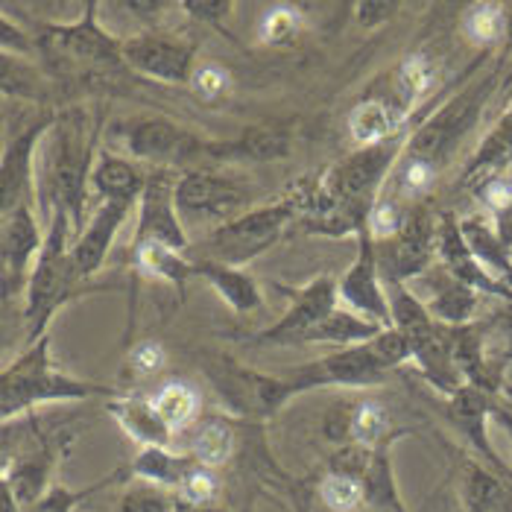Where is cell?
<instances>
[{
	"label": "cell",
	"instance_id": "obj_28",
	"mask_svg": "<svg viewBox=\"0 0 512 512\" xmlns=\"http://www.w3.org/2000/svg\"><path fill=\"white\" fill-rule=\"evenodd\" d=\"M460 232L466 237L477 264L495 281L512 287V249L498 237L495 223L486 214H472L460 220Z\"/></svg>",
	"mask_w": 512,
	"mask_h": 512
},
{
	"label": "cell",
	"instance_id": "obj_43",
	"mask_svg": "<svg viewBox=\"0 0 512 512\" xmlns=\"http://www.w3.org/2000/svg\"><path fill=\"white\" fill-rule=\"evenodd\" d=\"M0 88L3 97H18V100H39L41 97V74L36 71L33 59L21 56H0Z\"/></svg>",
	"mask_w": 512,
	"mask_h": 512
},
{
	"label": "cell",
	"instance_id": "obj_12",
	"mask_svg": "<svg viewBox=\"0 0 512 512\" xmlns=\"http://www.w3.org/2000/svg\"><path fill=\"white\" fill-rule=\"evenodd\" d=\"M249 199H252L249 188L223 173L185 170V173H179V182H176V208L185 223L205 220V223L223 226L252 208Z\"/></svg>",
	"mask_w": 512,
	"mask_h": 512
},
{
	"label": "cell",
	"instance_id": "obj_29",
	"mask_svg": "<svg viewBox=\"0 0 512 512\" xmlns=\"http://www.w3.org/2000/svg\"><path fill=\"white\" fill-rule=\"evenodd\" d=\"M197 466L191 454H176L173 448H138L135 460L126 466L129 480L153 483L161 489L179 492L185 477Z\"/></svg>",
	"mask_w": 512,
	"mask_h": 512
},
{
	"label": "cell",
	"instance_id": "obj_14",
	"mask_svg": "<svg viewBox=\"0 0 512 512\" xmlns=\"http://www.w3.org/2000/svg\"><path fill=\"white\" fill-rule=\"evenodd\" d=\"M59 112L33 120L21 132H15L0 158V217L12 214L21 205H39V185H36V158L39 147L47 141L50 129L56 126Z\"/></svg>",
	"mask_w": 512,
	"mask_h": 512
},
{
	"label": "cell",
	"instance_id": "obj_9",
	"mask_svg": "<svg viewBox=\"0 0 512 512\" xmlns=\"http://www.w3.org/2000/svg\"><path fill=\"white\" fill-rule=\"evenodd\" d=\"M378 264L384 281L413 284L439 264V214L428 202L407 208L398 235L378 243Z\"/></svg>",
	"mask_w": 512,
	"mask_h": 512
},
{
	"label": "cell",
	"instance_id": "obj_37",
	"mask_svg": "<svg viewBox=\"0 0 512 512\" xmlns=\"http://www.w3.org/2000/svg\"><path fill=\"white\" fill-rule=\"evenodd\" d=\"M463 507L466 512H512V492L492 469L466 463Z\"/></svg>",
	"mask_w": 512,
	"mask_h": 512
},
{
	"label": "cell",
	"instance_id": "obj_45",
	"mask_svg": "<svg viewBox=\"0 0 512 512\" xmlns=\"http://www.w3.org/2000/svg\"><path fill=\"white\" fill-rule=\"evenodd\" d=\"M483 328H486V343H489L495 366L501 372H507V366L512 363V299L501 302V308L495 314L486 316Z\"/></svg>",
	"mask_w": 512,
	"mask_h": 512
},
{
	"label": "cell",
	"instance_id": "obj_53",
	"mask_svg": "<svg viewBox=\"0 0 512 512\" xmlns=\"http://www.w3.org/2000/svg\"><path fill=\"white\" fill-rule=\"evenodd\" d=\"M126 363H129L132 372H138V375H156L158 369L164 366V349H161V343H153V340L135 343V346L129 349Z\"/></svg>",
	"mask_w": 512,
	"mask_h": 512
},
{
	"label": "cell",
	"instance_id": "obj_24",
	"mask_svg": "<svg viewBox=\"0 0 512 512\" xmlns=\"http://www.w3.org/2000/svg\"><path fill=\"white\" fill-rule=\"evenodd\" d=\"M106 410L138 448H173L176 434L161 419L153 398L144 395H115L106 401Z\"/></svg>",
	"mask_w": 512,
	"mask_h": 512
},
{
	"label": "cell",
	"instance_id": "obj_36",
	"mask_svg": "<svg viewBox=\"0 0 512 512\" xmlns=\"http://www.w3.org/2000/svg\"><path fill=\"white\" fill-rule=\"evenodd\" d=\"M401 434H404V431H395L393 416H390L387 404H381L378 398L355 401V407H352L349 442L375 451V448H384V445H395V439Z\"/></svg>",
	"mask_w": 512,
	"mask_h": 512
},
{
	"label": "cell",
	"instance_id": "obj_26",
	"mask_svg": "<svg viewBox=\"0 0 512 512\" xmlns=\"http://www.w3.org/2000/svg\"><path fill=\"white\" fill-rule=\"evenodd\" d=\"M150 182V173L129 158H120L109 150H100L94 173H91V191L100 202H129L138 205Z\"/></svg>",
	"mask_w": 512,
	"mask_h": 512
},
{
	"label": "cell",
	"instance_id": "obj_22",
	"mask_svg": "<svg viewBox=\"0 0 512 512\" xmlns=\"http://www.w3.org/2000/svg\"><path fill=\"white\" fill-rule=\"evenodd\" d=\"M495 404H498V395H489L483 390H474V387H463L460 393L445 398V413H448L451 425L469 439L474 451L480 457H486V463H492V469L504 472L501 457L495 454V448L489 442V431H486L489 419L495 416Z\"/></svg>",
	"mask_w": 512,
	"mask_h": 512
},
{
	"label": "cell",
	"instance_id": "obj_48",
	"mask_svg": "<svg viewBox=\"0 0 512 512\" xmlns=\"http://www.w3.org/2000/svg\"><path fill=\"white\" fill-rule=\"evenodd\" d=\"M179 495H182V501H188L194 507H214L217 495H220V477L214 474V469H205L197 463L185 477Z\"/></svg>",
	"mask_w": 512,
	"mask_h": 512
},
{
	"label": "cell",
	"instance_id": "obj_1",
	"mask_svg": "<svg viewBox=\"0 0 512 512\" xmlns=\"http://www.w3.org/2000/svg\"><path fill=\"white\" fill-rule=\"evenodd\" d=\"M486 56L477 62L472 77L466 79L451 97H445L428 118H422L407 138V147L395 164L387 194L404 205L425 202L434 191L445 167L463 150L466 138L477 129L489 100L501 88V65L480 68Z\"/></svg>",
	"mask_w": 512,
	"mask_h": 512
},
{
	"label": "cell",
	"instance_id": "obj_50",
	"mask_svg": "<svg viewBox=\"0 0 512 512\" xmlns=\"http://www.w3.org/2000/svg\"><path fill=\"white\" fill-rule=\"evenodd\" d=\"M0 47H3L6 56H21V59H36L39 56L36 36H30L21 27H15L6 12H3V21H0Z\"/></svg>",
	"mask_w": 512,
	"mask_h": 512
},
{
	"label": "cell",
	"instance_id": "obj_23",
	"mask_svg": "<svg viewBox=\"0 0 512 512\" xmlns=\"http://www.w3.org/2000/svg\"><path fill=\"white\" fill-rule=\"evenodd\" d=\"M290 144H293V135L284 126H252L235 138L208 141L205 158L226 161V164H237V161L264 164V161H281L290 156Z\"/></svg>",
	"mask_w": 512,
	"mask_h": 512
},
{
	"label": "cell",
	"instance_id": "obj_25",
	"mask_svg": "<svg viewBox=\"0 0 512 512\" xmlns=\"http://www.w3.org/2000/svg\"><path fill=\"white\" fill-rule=\"evenodd\" d=\"M59 460V448L39 442L27 454L15 460H3V486L21 501V507H33L41 495L53 486V469Z\"/></svg>",
	"mask_w": 512,
	"mask_h": 512
},
{
	"label": "cell",
	"instance_id": "obj_32",
	"mask_svg": "<svg viewBox=\"0 0 512 512\" xmlns=\"http://www.w3.org/2000/svg\"><path fill=\"white\" fill-rule=\"evenodd\" d=\"M346 126H349V135H352L355 147H372V144L390 141L398 132L410 129V126L398 118L381 97H375V94H366L360 103H355V109L349 112Z\"/></svg>",
	"mask_w": 512,
	"mask_h": 512
},
{
	"label": "cell",
	"instance_id": "obj_35",
	"mask_svg": "<svg viewBox=\"0 0 512 512\" xmlns=\"http://www.w3.org/2000/svg\"><path fill=\"white\" fill-rule=\"evenodd\" d=\"M161 419L170 425V431L179 436L185 431H194L202 416V395L197 387L185 384V381H167L161 384L156 393L150 395Z\"/></svg>",
	"mask_w": 512,
	"mask_h": 512
},
{
	"label": "cell",
	"instance_id": "obj_51",
	"mask_svg": "<svg viewBox=\"0 0 512 512\" xmlns=\"http://www.w3.org/2000/svg\"><path fill=\"white\" fill-rule=\"evenodd\" d=\"M179 12H188L194 21H202V24L220 27L235 12V3L232 0H182Z\"/></svg>",
	"mask_w": 512,
	"mask_h": 512
},
{
	"label": "cell",
	"instance_id": "obj_4",
	"mask_svg": "<svg viewBox=\"0 0 512 512\" xmlns=\"http://www.w3.org/2000/svg\"><path fill=\"white\" fill-rule=\"evenodd\" d=\"M88 398H115V390L59 369L50 355V334L39 343H30L15 360H9L0 375V416L6 425L44 404H68Z\"/></svg>",
	"mask_w": 512,
	"mask_h": 512
},
{
	"label": "cell",
	"instance_id": "obj_39",
	"mask_svg": "<svg viewBox=\"0 0 512 512\" xmlns=\"http://www.w3.org/2000/svg\"><path fill=\"white\" fill-rule=\"evenodd\" d=\"M460 30L474 47H483V50L507 44V3H492V0L472 3L463 12Z\"/></svg>",
	"mask_w": 512,
	"mask_h": 512
},
{
	"label": "cell",
	"instance_id": "obj_42",
	"mask_svg": "<svg viewBox=\"0 0 512 512\" xmlns=\"http://www.w3.org/2000/svg\"><path fill=\"white\" fill-rule=\"evenodd\" d=\"M129 474L126 469H120V472L109 474V477H103V480H97V483H91V486H82V489H71L68 483H53L44 495H41L39 501L33 504V507H27L24 512H77V507L82 501H88L91 495H97L100 489H106V486H112V483H120V480H126Z\"/></svg>",
	"mask_w": 512,
	"mask_h": 512
},
{
	"label": "cell",
	"instance_id": "obj_6",
	"mask_svg": "<svg viewBox=\"0 0 512 512\" xmlns=\"http://www.w3.org/2000/svg\"><path fill=\"white\" fill-rule=\"evenodd\" d=\"M39 56L53 65H65L71 71H120L123 39L103 27L100 3H85L77 21H44L36 24Z\"/></svg>",
	"mask_w": 512,
	"mask_h": 512
},
{
	"label": "cell",
	"instance_id": "obj_33",
	"mask_svg": "<svg viewBox=\"0 0 512 512\" xmlns=\"http://www.w3.org/2000/svg\"><path fill=\"white\" fill-rule=\"evenodd\" d=\"M363 489V510L369 512H407L404 498L398 492V480H395L393 466V445L375 448L372 451V463L360 480Z\"/></svg>",
	"mask_w": 512,
	"mask_h": 512
},
{
	"label": "cell",
	"instance_id": "obj_21",
	"mask_svg": "<svg viewBox=\"0 0 512 512\" xmlns=\"http://www.w3.org/2000/svg\"><path fill=\"white\" fill-rule=\"evenodd\" d=\"M436 82V65L434 59L425 50L407 53L387 77L375 85V97H381L390 109L404 123H410L413 112L419 109V103L428 97V91L434 88Z\"/></svg>",
	"mask_w": 512,
	"mask_h": 512
},
{
	"label": "cell",
	"instance_id": "obj_19",
	"mask_svg": "<svg viewBox=\"0 0 512 512\" xmlns=\"http://www.w3.org/2000/svg\"><path fill=\"white\" fill-rule=\"evenodd\" d=\"M132 208H138V205H129V202H100L97 205V211L91 214L85 229L71 243V258H74L79 276L94 281L97 273L106 267L112 243L123 229L126 217L132 214Z\"/></svg>",
	"mask_w": 512,
	"mask_h": 512
},
{
	"label": "cell",
	"instance_id": "obj_41",
	"mask_svg": "<svg viewBox=\"0 0 512 512\" xmlns=\"http://www.w3.org/2000/svg\"><path fill=\"white\" fill-rule=\"evenodd\" d=\"M305 33V15L293 3H273L258 15L255 39L264 47H293Z\"/></svg>",
	"mask_w": 512,
	"mask_h": 512
},
{
	"label": "cell",
	"instance_id": "obj_16",
	"mask_svg": "<svg viewBox=\"0 0 512 512\" xmlns=\"http://www.w3.org/2000/svg\"><path fill=\"white\" fill-rule=\"evenodd\" d=\"M123 62L138 77L164 85H188L197 71V44L158 30L132 33L123 39Z\"/></svg>",
	"mask_w": 512,
	"mask_h": 512
},
{
	"label": "cell",
	"instance_id": "obj_34",
	"mask_svg": "<svg viewBox=\"0 0 512 512\" xmlns=\"http://www.w3.org/2000/svg\"><path fill=\"white\" fill-rule=\"evenodd\" d=\"M384 328L363 319V316L352 314L346 308H337L331 316H325L316 328L308 331V337L302 340V346L308 343H322V346H340V349H352V346H363L369 340H375Z\"/></svg>",
	"mask_w": 512,
	"mask_h": 512
},
{
	"label": "cell",
	"instance_id": "obj_46",
	"mask_svg": "<svg viewBox=\"0 0 512 512\" xmlns=\"http://www.w3.org/2000/svg\"><path fill=\"white\" fill-rule=\"evenodd\" d=\"M319 498L331 512L363 510V489L352 477L325 472V477L319 480Z\"/></svg>",
	"mask_w": 512,
	"mask_h": 512
},
{
	"label": "cell",
	"instance_id": "obj_15",
	"mask_svg": "<svg viewBox=\"0 0 512 512\" xmlns=\"http://www.w3.org/2000/svg\"><path fill=\"white\" fill-rule=\"evenodd\" d=\"M357 252L349 270L337 278V296L340 308L363 316L381 328H393V311H390V296L387 284L381 278V264H378V243L369 232V226L355 237Z\"/></svg>",
	"mask_w": 512,
	"mask_h": 512
},
{
	"label": "cell",
	"instance_id": "obj_11",
	"mask_svg": "<svg viewBox=\"0 0 512 512\" xmlns=\"http://www.w3.org/2000/svg\"><path fill=\"white\" fill-rule=\"evenodd\" d=\"M393 369L384 366V360L375 355L372 343L352 346V349H337L328 355L308 360L302 366H290L284 372L296 393H311L319 387H343V390H372L387 384Z\"/></svg>",
	"mask_w": 512,
	"mask_h": 512
},
{
	"label": "cell",
	"instance_id": "obj_13",
	"mask_svg": "<svg viewBox=\"0 0 512 512\" xmlns=\"http://www.w3.org/2000/svg\"><path fill=\"white\" fill-rule=\"evenodd\" d=\"M47 237V223L39 205H21L0 217V267H3V299H24L30 276L36 270Z\"/></svg>",
	"mask_w": 512,
	"mask_h": 512
},
{
	"label": "cell",
	"instance_id": "obj_2",
	"mask_svg": "<svg viewBox=\"0 0 512 512\" xmlns=\"http://www.w3.org/2000/svg\"><path fill=\"white\" fill-rule=\"evenodd\" d=\"M97 138L100 115H91L88 109H68L59 112L44 147V188L39 191V202L44 199V223L50 211H62L74 226V237L85 229L91 173L100 156Z\"/></svg>",
	"mask_w": 512,
	"mask_h": 512
},
{
	"label": "cell",
	"instance_id": "obj_49",
	"mask_svg": "<svg viewBox=\"0 0 512 512\" xmlns=\"http://www.w3.org/2000/svg\"><path fill=\"white\" fill-rule=\"evenodd\" d=\"M369 463H372V451L369 448H363V445H355V442H349V445H340L331 457H328V466H325V472L328 474H340V477H352V480H363V474L369 469Z\"/></svg>",
	"mask_w": 512,
	"mask_h": 512
},
{
	"label": "cell",
	"instance_id": "obj_38",
	"mask_svg": "<svg viewBox=\"0 0 512 512\" xmlns=\"http://www.w3.org/2000/svg\"><path fill=\"white\" fill-rule=\"evenodd\" d=\"M199 466L205 469H220L232 460L235 454V431L226 419H199V425L191 431L188 451Z\"/></svg>",
	"mask_w": 512,
	"mask_h": 512
},
{
	"label": "cell",
	"instance_id": "obj_55",
	"mask_svg": "<svg viewBox=\"0 0 512 512\" xmlns=\"http://www.w3.org/2000/svg\"><path fill=\"white\" fill-rule=\"evenodd\" d=\"M507 47H512V3H507Z\"/></svg>",
	"mask_w": 512,
	"mask_h": 512
},
{
	"label": "cell",
	"instance_id": "obj_8",
	"mask_svg": "<svg viewBox=\"0 0 512 512\" xmlns=\"http://www.w3.org/2000/svg\"><path fill=\"white\" fill-rule=\"evenodd\" d=\"M115 135L126 147L129 158L153 164L156 170H173V173L179 170L185 173V167L205 158V150H208V138L161 115L123 120L115 126Z\"/></svg>",
	"mask_w": 512,
	"mask_h": 512
},
{
	"label": "cell",
	"instance_id": "obj_44",
	"mask_svg": "<svg viewBox=\"0 0 512 512\" xmlns=\"http://www.w3.org/2000/svg\"><path fill=\"white\" fill-rule=\"evenodd\" d=\"M474 199L486 208V217H501L512 211V170H498L469 185Z\"/></svg>",
	"mask_w": 512,
	"mask_h": 512
},
{
	"label": "cell",
	"instance_id": "obj_5",
	"mask_svg": "<svg viewBox=\"0 0 512 512\" xmlns=\"http://www.w3.org/2000/svg\"><path fill=\"white\" fill-rule=\"evenodd\" d=\"M311 208V188L302 185L284 197L273 199L267 205L249 208L235 220L205 232L202 240H194L191 261H217L229 267H246L267 249H273L284 232L305 217Z\"/></svg>",
	"mask_w": 512,
	"mask_h": 512
},
{
	"label": "cell",
	"instance_id": "obj_54",
	"mask_svg": "<svg viewBox=\"0 0 512 512\" xmlns=\"http://www.w3.org/2000/svg\"><path fill=\"white\" fill-rule=\"evenodd\" d=\"M495 419H501L504 422V428L512 434V395L504 390V393L498 395V404H495Z\"/></svg>",
	"mask_w": 512,
	"mask_h": 512
},
{
	"label": "cell",
	"instance_id": "obj_3",
	"mask_svg": "<svg viewBox=\"0 0 512 512\" xmlns=\"http://www.w3.org/2000/svg\"><path fill=\"white\" fill-rule=\"evenodd\" d=\"M71 243H74V226H71L68 214L50 211L47 214V237H44L36 270L27 284V293H24L21 319L27 325V346L47 337L53 316L65 305L77 302L88 293L106 290V284H91L88 278L79 276L74 258H71Z\"/></svg>",
	"mask_w": 512,
	"mask_h": 512
},
{
	"label": "cell",
	"instance_id": "obj_7",
	"mask_svg": "<svg viewBox=\"0 0 512 512\" xmlns=\"http://www.w3.org/2000/svg\"><path fill=\"white\" fill-rule=\"evenodd\" d=\"M205 375L223 407L246 422H270L299 395L287 375L252 369L232 355L208 357Z\"/></svg>",
	"mask_w": 512,
	"mask_h": 512
},
{
	"label": "cell",
	"instance_id": "obj_10",
	"mask_svg": "<svg viewBox=\"0 0 512 512\" xmlns=\"http://www.w3.org/2000/svg\"><path fill=\"white\" fill-rule=\"evenodd\" d=\"M278 290L287 296V311L278 316V322L246 337V343H252L258 349L302 346L308 331L340 308L337 278L331 276H316L314 281H308L302 287H278Z\"/></svg>",
	"mask_w": 512,
	"mask_h": 512
},
{
	"label": "cell",
	"instance_id": "obj_17",
	"mask_svg": "<svg viewBox=\"0 0 512 512\" xmlns=\"http://www.w3.org/2000/svg\"><path fill=\"white\" fill-rule=\"evenodd\" d=\"M176 182H179V173H173V170L150 173V182L138 199V220H135L132 246L158 243V246H170L176 252L191 255L194 240L188 235V226L176 208Z\"/></svg>",
	"mask_w": 512,
	"mask_h": 512
},
{
	"label": "cell",
	"instance_id": "obj_52",
	"mask_svg": "<svg viewBox=\"0 0 512 512\" xmlns=\"http://www.w3.org/2000/svg\"><path fill=\"white\" fill-rule=\"evenodd\" d=\"M398 9H401V3H395V0H360L355 3V18L363 30H378L393 21Z\"/></svg>",
	"mask_w": 512,
	"mask_h": 512
},
{
	"label": "cell",
	"instance_id": "obj_31",
	"mask_svg": "<svg viewBox=\"0 0 512 512\" xmlns=\"http://www.w3.org/2000/svg\"><path fill=\"white\" fill-rule=\"evenodd\" d=\"M498 170H512V106L495 120V126L483 135L477 150L463 167L460 182L469 188L477 179L498 173Z\"/></svg>",
	"mask_w": 512,
	"mask_h": 512
},
{
	"label": "cell",
	"instance_id": "obj_27",
	"mask_svg": "<svg viewBox=\"0 0 512 512\" xmlns=\"http://www.w3.org/2000/svg\"><path fill=\"white\" fill-rule=\"evenodd\" d=\"M194 276L211 284V290L235 311V314H255L264 308L261 284L243 267H229L217 261H194Z\"/></svg>",
	"mask_w": 512,
	"mask_h": 512
},
{
	"label": "cell",
	"instance_id": "obj_30",
	"mask_svg": "<svg viewBox=\"0 0 512 512\" xmlns=\"http://www.w3.org/2000/svg\"><path fill=\"white\" fill-rule=\"evenodd\" d=\"M132 267L138 276L170 284L179 296H185L188 281L194 278V261L185 252H176V249L158 246V243L132 246Z\"/></svg>",
	"mask_w": 512,
	"mask_h": 512
},
{
	"label": "cell",
	"instance_id": "obj_40",
	"mask_svg": "<svg viewBox=\"0 0 512 512\" xmlns=\"http://www.w3.org/2000/svg\"><path fill=\"white\" fill-rule=\"evenodd\" d=\"M115 512H226L217 510V507H194L188 501H182L179 492H170V489H161L153 483H141V480H132L126 486V492L120 495L118 510Z\"/></svg>",
	"mask_w": 512,
	"mask_h": 512
},
{
	"label": "cell",
	"instance_id": "obj_18",
	"mask_svg": "<svg viewBox=\"0 0 512 512\" xmlns=\"http://www.w3.org/2000/svg\"><path fill=\"white\" fill-rule=\"evenodd\" d=\"M410 287L425 302L428 314L445 328H460V325L477 322L480 302L486 299L477 290H472L469 284H463L460 278L451 276L442 264H436L431 273L416 278Z\"/></svg>",
	"mask_w": 512,
	"mask_h": 512
},
{
	"label": "cell",
	"instance_id": "obj_47",
	"mask_svg": "<svg viewBox=\"0 0 512 512\" xmlns=\"http://www.w3.org/2000/svg\"><path fill=\"white\" fill-rule=\"evenodd\" d=\"M188 88L194 91V97L202 100V103H214L223 94H229L232 74L220 62H202V65H197V71H194V77L188 82Z\"/></svg>",
	"mask_w": 512,
	"mask_h": 512
},
{
	"label": "cell",
	"instance_id": "obj_20",
	"mask_svg": "<svg viewBox=\"0 0 512 512\" xmlns=\"http://www.w3.org/2000/svg\"><path fill=\"white\" fill-rule=\"evenodd\" d=\"M439 264L451 276L460 278L463 284H469L472 290H477L486 299H501V302H510L512 299V287L495 281L477 264V258L472 255L466 237L460 232V217L451 214V211L439 214Z\"/></svg>",
	"mask_w": 512,
	"mask_h": 512
}]
</instances>
